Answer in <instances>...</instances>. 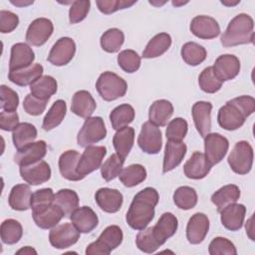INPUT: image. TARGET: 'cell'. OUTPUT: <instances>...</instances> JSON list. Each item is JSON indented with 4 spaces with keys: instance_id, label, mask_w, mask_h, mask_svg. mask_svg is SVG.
Segmentation results:
<instances>
[{
    "instance_id": "cell-36",
    "label": "cell",
    "mask_w": 255,
    "mask_h": 255,
    "mask_svg": "<svg viewBox=\"0 0 255 255\" xmlns=\"http://www.w3.org/2000/svg\"><path fill=\"white\" fill-rule=\"evenodd\" d=\"M54 203L61 208L65 217H71L72 213L79 207V196L73 189H60L55 194Z\"/></svg>"
},
{
    "instance_id": "cell-24",
    "label": "cell",
    "mask_w": 255,
    "mask_h": 255,
    "mask_svg": "<svg viewBox=\"0 0 255 255\" xmlns=\"http://www.w3.org/2000/svg\"><path fill=\"white\" fill-rule=\"evenodd\" d=\"M177 218L170 212L163 213L156 224L152 226V233L156 241L163 245L168 238L173 236L177 230Z\"/></svg>"
},
{
    "instance_id": "cell-29",
    "label": "cell",
    "mask_w": 255,
    "mask_h": 255,
    "mask_svg": "<svg viewBox=\"0 0 255 255\" xmlns=\"http://www.w3.org/2000/svg\"><path fill=\"white\" fill-rule=\"evenodd\" d=\"M245 118L230 104L226 103L218 111V125L226 130H235L241 128L245 123Z\"/></svg>"
},
{
    "instance_id": "cell-55",
    "label": "cell",
    "mask_w": 255,
    "mask_h": 255,
    "mask_svg": "<svg viewBox=\"0 0 255 255\" xmlns=\"http://www.w3.org/2000/svg\"><path fill=\"white\" fill-rule=\"evenodd\" d=\"M227 103L233 106L245 119L255 111V100L250 96H240L228 101Z\"/></svg>"
},
{
    "instance_id": "cell-48",
    "label": "cell",
    "mask_w": 255,
    "mask_h": 255,
    "mask_svg": "<svg viewBox=\"0 0 255 255\" xmlns=\"http://www.w3.org/2000/svg\"><path fill=\"white\" fill-rule=\"evenodd\" d=\"M136 247L144 253H153L161 245L156 241L152 233V227L144 228L140 230L135 238Z\"/></svg>"
},
{
    "instance_id": "cell-2",
    "label": "cell",
    "mask_w": 255,
    "mask_h": 255,
    "mask_svg": "<svg viewBox=\"0 0 255 255\" xmlns=\"http://www.w3.org/2000/svg\"><path fill=\"white\" fill-rule=\"evenodd\" d=\"M254 22L251 16L241 13L236 15L228 24L221 36L224 47H233L242 44H252L254 41Z\"/></svg>"
},
{
    "instance_id": "cell-15",
    "label": "cell",
    "mask_w": 255,
    "mask_h": 255,
    "mask_svg": "<svg viewBox=\"0 0 255 255\" xmlns=\"http://www.w3.org/2000/svg\"><path fill=\"white\" fill-rule=\"evenodd\" d=\"M209 230V219L204 213L193 214L186 226V238L191 244L201 243Z\"/></svg>"
},
{
    "instance_id": "cell-3",
    "label": "cell",
    "mask_w": 255,
    "mask_h": 255,
    "mask_svg": "<svg viewBox=\"0 0 255 255\" xmlns=\"http://www.w3.org/2000/svg\"><path fill=\"white\" fill-rule=\"evenodd\" d=\"M96 88L99 95L107 102L115 101L126 95L127 82L113 72H104L97 80Z\"/></svg>"
},
{
    "instance_id": "cell-16",
    "label": "cell",
    "mask_w": 255,
    "mask_h": 255,
    "mask_svg": "<svg viewBox=\"0 0 255 255\" xmlns=\"http://www.w3.org/2000/svg\"><path fill=\"white\" fill-rule=\"evenodd\" d=\"M211 110L212 105L209 102L199 101L192 106L194 126L202 137H205L211 129Z\"/></svg>"
},
{
    "instance_id": "cell-9",
    "label": "cell",
    "mask_w": 255,
    "mask_h": 255,
    "mask_svg": "<svg viewBox=\"0 0 255 255\" xmlns=\"http://www.w3.org/2000/svg\"><path fill=\"white\" fill-rule=\"evenodd\" d=\"M107 153V148L103 145L87 146L78 162L77 171L84 178L86 175L100 168Z\"/></svg>"
},
{
    "instance_id": "cell-32",
    "label": "cell",
    "mask_w": 255,
    "mask_h": 255,
    "mask_svg": "<svg viewBox=\"0 0 255 255\" xmlns=\"http://www.w3.org/2000/svg\"><path fill=\"white\" fill-rule=\"evenodd\" d=\"M32 192L27 184H16L12 187L8 202L12 209L18 211H24L31 207Z\"/></svg>"
},
{
    "instance_id": "cell-25",
    "label": "cell",
    "mask_w": 255,
    "mask_h": 255,
    "mask_svg": "<svg viewBox=\"0 0 255 255\" xmlns=\"http://www.w3.org/2000/svg\"><path fill=\"white\" fill-rule=\"evenodd\" d=\"M46 153L47 143L44 140H38L29 144L24 149L17 151V153L14 156V159L19 166L29 165L39 160H42Z\"/></svg>"
},
{
    "instance_id": "cell-51",
    "label": "cell",
    "mask_w": 255,
    "mask_h": 255,
    "mask_svg": "<svg viewBox=\"0 0 255 255\" xmlns=\"http://www.w3.org/2000/svg\"><path fill=\"white\" fill-rule=\"evenodd\" d=\"M55 193L52 188H42L32 193L31 208L32 212L39 211L54 203Z\"/></svg>"
},
{
    "instance_id": "cell-14",
    "label": "cell",
    "mask_w": 255,
    "mask_h": 255,
    "mask_svg": "<svg viewBox=\"0 0 255 255\" xmlns=\"http://www.w3.org/2000/svg\"><path fill=\"white\" fill-rule=\"evenodd\" d=\"M20 175L30 185H39L51 177L50 165L45 160H39L29 165L20 166Z\"/></svg>"
},
{
    "instance_id": "cell-1",
    "label": "cell",
    "mask_w": 255,
    "mask_h": 255,
    "mask_svg": "<svg viewBox=\"0 0 255 255\" xmlns=\"http://www.w3.org/2000/svg\"><path fill=\"white\" fill-rule=\"evenodd\" d=\"M158 200V192L152 187H145L136 193L126 216L128 226L134 230L144 229L154 217V207Z\"/></svg>"
},
{
    "instance_id": "cell-50",
    "label": "cell",
    "mask_w": 255,
    "mask_h": 255,
    "mask_svg": "<svg viewBox=\"0 0 255 255\" xmlns=\"http://www.w3.org/2000/svg\"><path fill=\"white\" fill-rule=\"evenodd\" d=\"M188 125L187 122L182 118H175L171 120L166 128L165 135L167 140L182 141L187 133Z\"/></svg>"
},
{
    "instance_id": "cell-21",
    "label": "cell",
    "mask_w": 255,
    "mask_h": 255,
    "mask_svg": "<svg viewBox=\"0 0 255 255\" xmlns=\"http://www.w3.org/2000/svg\"><path fill=\"white\" fill-rule=\"evenodd\" d=\"M211 166L212 165L207 160L204 153L195 151L185 162L183 170L186 177L191 179H201L209 173Z\"/></svg>"
},
{
    "instance_id": "cell-30",
    "label": "cell",
    "mask_w": 255,
    "mask_h": 255,
    "mask_svg": "<svg viewBox=\"0 0 255 255\" xmlns=\"http://www.w3.org/2000/svg\"><path fill=\"white\" fill-rule=\"evenodd\" d=\"M43 71L44 69L42 65L33 64L27 68L9 72L8 79L10 82L17 86L26 87L28 85H32L36 80L42 77Z\"/></svg>"
},
{
    "instance_id": "cell-33",
    "label": "cell",
    "mask_w": 255,
    "mask_h": 255,
    "mask_svg": "<svg viewBox=\"0 0 255 255\" xmlns=\"http://www.w3.org/2000/svg\"><path fill=\"white\" fill-rule=\"evenodd\" d=\"M37 137L36 128L29 123H20L13 130L12 139L17 151L24 149L29 144L33 143Z\"/></svg>"
},
{
    "instance_id": "cell-42",
    "label": "cell",
    "mask_w": 255,
    "mask_h": 255,
    "mask_svg": "<svg viewBox=\"0 0 255 255\" xmlns=\"http://www.w3.org/2000/svg\"><path fill=\"white\" fill-rule=\"evenodd\" d=\"M0 233L2 242L11 245L17 243L21 239L23 228L19 221L15 219H6L1 223Z\"/></svg>"
},
{
    "instance_id": "cell-6",
    "label": "cell",
    "mask_w": 255,
    "mask_h": 255,
    "mask_svg": "<svg viewBox=\"0 0 255 255\" xmlns=\"http://www.w3.org/2000/svg\"><path fill=\"white\" fill-rule=\"evenodd\" d=\"M106 135L107 129L104 120L101 117H90L86 119L81 128L77 136V142L80 146L87 147L101 141Z\"/></svg>"
},
{
    "instance_id": "cell-63",
    "label": "cell",
    "mask_w": 255,
    "mask_h": 255,
    "mask_svg": "<svg viewBox=\"0 0 255 255\" xmlns=\"http://www.w3.org/2000/svg\"><path fill=\"white\" fill-rule=\"evenodd\" d=\"M240 1H235V2H226V1H221V3L223 5H226V6H234L236 4H238Z\"/></svg>"
},
{
    "instance_id": "cell-7",
    "label": "cell",
    "mask_w": 255,
    "mask_h": 255,
    "mask_svg": "<svg viewBox=\"0 0 255 255\" xmlns=\"http://www.w3.org/2000/svg\"><path fill=\"white\" fill-rule=\"evenodd\" d=\"M80 233L73 223L56 225L49 233V241L54 248L65 249L78 242Z\"/></svg>"
},
{
    "instance_id": "cell-4",
    "label": "cell",
    "mask_w": 255,
    "mask_h": 255,
    "mask_svg": "<svg viewBox=\"0 0 255 255\" xmlns=\"http://www.w3.org/2000/svg\"><path fill=\"white\" fill-rule=\"evenodd\" d=\"M123 231L118 225L108 226L98 237V239L88 245L87 255L110 254L114 249L119 247L123 242Z\"/></svg>"
},
{
    "instance_id": "cell-35",
    "label": "cell",
    "mask_w": 255,
    "mask_h": 255,
    "mask_svg": "<svg viewBox=\"0 0 255 255\" xmlns=\"http://www.w3.org/2000/svg\"><path fill=\"white\" fill-rule=\"evenodd\" d=\"M240 197V189L235 184H227L219 188L211 195V201L220 212L224 207L235 203Z\"/></svg>"
},
{
    "instance_id": "cell-52",
    "label": "cell",
    "mask_w": 255,
    "mask_h": 255,
    "mask_svg": "<svg viewBox=\"0 0 255 255\" xmlns=\"http://www.w3.org/2000/svg\"><path fill=\"white\" fill-rule=\"evenodd\" d=\"M210 255H236L235 245L224 237H215L208 246Z\"/></svg>"
},
{
    "instance_id": "cell-61",
    "label": "cell",
    "mask_w": 255,
    "mask_h": 255,
    "mask_svg": "<svg viewBox=\"0 0 255 255\" xmlns=\"http://www.w3.org/2000/svg\"><path fill=\"white\" fill-rule=\"evenodd\" d=\"M16 254H28V255H31V254H37V251L34 248L30 247V246H25L24 248L19 249L16 252Z\"/></svg>"
},
{
    "instance_id": "cell-62",
    "label": "cell",
    "mask_w": 255,
    "mask_h": 255,
    "mask_svg": "<svg viewBox=\"0 0 255 255\" xmlns=\"http://www.w3.org/2000/svg\"><path fill=\"white\" fill-rule=\"evenodd\" d=\"M13 5L15 6H18V7H24V6H28V5H31L34 3V1H23V0H16V1H13L11 0L10 1Z\"/></svg>"
},
{
    "instance_id": "cell-56",
    "label": "cell",
    "mask_w": 255,
    "mask_h": 255,
    "mask_svg": "<svg viewBox=\"0 0 255 255\" xmlns=\"http://www.w3.org/2000/svg\"><path fill=\"white\" fill-rule=\"evenodd\" d=\"M136 1H125V0H98L96 2L99 10L104 14H112L118 10L126 9L133 4H135Z\"/></svg>"
},
{
    "instance_id": "cell-46",
    "label": "cell",
    "mask_w": 255,
    "mask_h": 255,
    "mask_svg": "<svg viewBox=\"0 0 255 255\" xmlns=\"http://www.w3.org/2000/svg\"><path fill=\"white\" fill-rule=\"evenodd\" d=\"M222 81L216 76L212 67L205 68L198 77V85L200 89L207 94H214L222 87Z\"/></svg>"
},
{
    "instance_id": "cell-41",
    "label": "cell",
    "mask_w": 255,
    "mask_h": 255,
    "mask_svg": "<svg viewBox=\"0 0 255 255\" xmlns=\"http://www.w3.org/2000/svg\"><path fill=\"white\" fill-rule=\"evenodd\" d=\"M119 177L125 186L133 187L145 179L146 170L141 164H130L122 170Z\"/></svg>"
},
{
    "instance_id": "cell-43",
    "label": "cell",
    "mask_w": 255,
    "mask_h": 255,
    "mask_svg": "<svg viewBox=\"0 0 255 255\" xmlns=\"http://www.w3.org/2000/svg\"><path fill=\"white\" fill-rule=\"evenodd\" d=\"M183 61L190 66H197L206 59V50L194 42H187L181 48Z\"/></svg>"
},
{
    "instance_id": "cell-64",
    "label": "cell",
    "mask_w": 255,
    "mask_h": 255,
    "mask_svg": "<svg viewBox=\"0 0 255 255\" xmlns=\"http://www.w3.org/2000/svg\"><path fill=\"white\" fill-rule=\"evenodd\" d=\"M185 3H187V2H180V3H177L176 1H173V2H172V4H173L174 6H179V5H183V4H185Z\"/></svg>"
},
{
    "instance_id": "cell-39",
    "label": "cell",
    "mask_w": 255,
    "mask_h": 255,
    "mask_svg": "<svg viewBox=\"0 0 255 255\" xmlns=\"http://www.w3.org/2000/svg\"><path fill=\"white\" fill-rule=\"evenodd\" d=\"M134 110L128 104H123L116 107L110 114V121L114 129L118 130L128 127L134 119Z\"/></svg>"
},
{
    "instance_id": "cell-8",
    "label": "cell",
    "mask_w": 255,
    "mask_h": 255,
    "mask_svg": "<svg viewBox=\"0 0 255 255\" xmlns=\"http://www.w3.org/2000/svg\"><path fill=\"white\" fill-rule=\"evenodd\" d=\"M137 143L140 149L145 153H158L162 145L160 129L150 122H145L141 126V129L137 137Z\"/></svg>"
},
{
    "instance_id": "cell-53",
    "label": "cell",
    "mask_w": 255,
    "mask_h": 255,
    "mask_svg": "<svg viewBox=\"0 0 255 255\" xmlns=\"http://www.w3.org/2000/svg\"><path fill=\"white\" fill-rule=\"evenodd\" d=\"M1 109L5 112H16L19 105L18 94L11 88L2 85L0 87Z\"/></svg>"
},
{
    "instance_id": "cell-59",
    "label": "cell",
    "mask_w": 255,
    "mask_h": 255,
    "mask_svg": "<svg viewBox=\"0 0 255 255\" xmlns=\"http://www.w3.org/2000/svg\"><path fill=\"white\" fill-rule=\"evenodd\" d=\"M19 116L16 112H5L0 113V128L3 130L11 131L14 130L19 125Z\"/></svg>"
},
{
    "instance_id": "cell-5",
    "label": "cell",
    "mask_w": 255,
    "mask_h": 255,
    "mask_svg": "<svg viewBox=\"0 0 255 255\" xmlns=\"http://www.w3.org/2000/svg\"><path fill=\"white\" fill-rule=\"evenodd\" d=\"M231 169L238 174H247L253 164V148L246 140L235 143L227 158Z\"/></svg>"
},
{
    "instance_id": "cell-58",
    "label": "cell",
    "mask_w": 255,
    "mask_h": 255,
    "mask_svg": "<svg viewBox=\"0 0 255 255\" xmlns=\"http://www.w3.org/2000/svg\"><path fill=\"white\" fill-rule=\"evenodd\" d=\"M19 24V18L18 16L11 12V11H6V10H1L0 11V32L5 34V33H10L13 30L16 29V27Z\"/></svg>"
},
{
    "instance_id": "cell-45",
    "label": "cell",
    "mask_w": 255,
    "mask_h": 255,
    "mask_svg": "<svg viewBox=\"0 0 255 255\" xmlns=\"http://www.w3.org/2000/svg\"><path fill=\"white\" fill-rule=\"evenodd\" d=\"M173 202L180 209H191L197 203V193L190 186H180L173 193Z\"/></svg>"
},
{
    "instance_id": "cell-12",
    "label": "cell",
    "mask_w": 255,
    "mask_h": 255,
    "mask_svg": "<svg viewBox=\"0 0 255 255\" xmlns=\"http://www.w3.org/2000/svg\"><path fill=\"white\" fill-rule=\"evenodd\" d=\"M54 26L47 18H37L31 22L26 32V41L32 46H42L51 37Z\"/></svg>"
},
{
    "instance_id": "cell-11",
    "label": "cell",
    "mask_w": 255,
    "mask_h": 255,
    "mask_svg": "<svg viewBox=\"0 0 255 255\" xmlns=\"http://www.w3.org/2000/svg\"><path fill=\"white\" fill-rule=\"evenodd\" d=\"M76 53V44L70 37L60 38L52 47L47 60L54 66L69 64Z\"/></svg>"
},
{
    "instance_id": "cell-23",
    "label": "cell",
    "mask_w": 255,
    "mask_h": 255,
    "mask_svg": "<svg viewBox=\"0 0 255 255\" xmlns=\"http://www.w3.org/2000/svg\"><path fill=\"white\" fill-rule=\"evenodd\" d=\"M186 150H187V146L184 142L167 140L165 144L163 165H162L163 173L168 172L174 169L176 166H178L182 161L183 157L185 156Z\"/></svg>"
},
{
    "instance_id": "cell-27",
    "label": "cell",
    "mask_w": 255,
    "mask_h": 255,
    "mask_svg": "<svg viewBox=\"0 0 255 255\" xmlns=\"http://www.w3.org/2000/svg\"><path fill=\"white\" fill-rule=\"evenodd\" d=\"M32 216L36 225L42 229H50L58 225L63 217H65L61 208L55 203L39 210L32 212Z\"/></svg>"
},
{
    "instance_id": "cell-28",
    "label": "cell",
    "mask_w": 255,
    "mask_h": 255,
    "mask_svg": "<svg viewBox=\"0 0 255 255\" xmlns=\"http://www.w3.org/2000/svg\"><path fill=\"white\" fill-rule=\"evenodd\" d=\"M97 108L96 101L88 91H78L72 98L71 111L75 115L88 119L90 118Z\"/></svg>"
},
{
    "instance_id": "cell-10",
    "label": "cell",
    "mask_w": 255,
    "mask_h": 255,
    "mask_svg": "<svg viewBox=\"0 0 255 255\" xmlns=\"http://www.w3.org/2000/svg\"><path fill=\"white\" fill-rule=\"evenodd\" d=\"M229 147L228 139L220 133H208L204 137V155L211 165L220 162L226 155Z\"/></svg>"
},
{
    "instance_id": "cell-17",
    "label": "cell",
    "mask_w": 255,
    "mask_h": 255,
    "mask_svg": "<svg viewBox=\"0 0 255 255\" xmlns=\"http://www.w3.org/2000/svg\"><path fill=\"white\" fill-rule=\"evenodd\" d=\"M213 70L216 76L222 81H229L234 79L240 72V61L239 59L230 54L219 56L213 65Z\"/></svg>"
},
{
    "instance_id": "cell-20",
    "label": "cell",
    "mask_w": 255,
    "mask_h": 255,
    "mask_svg": "<svg viewBox=\"0 0 255 255\" xmlns=\"http://www.w3.org/2000/svg\"><path fill=\"white\" fill-rule=\"evenodd\" d=\"M246 207L243 204L231 203L220 211L221 223L226 229L237 231L243 225Z\"/></svg>"
},
{
    "instance_id": "cell-37",
    "label": "cell",
    "mask_w": 255,
    "mask_h": 255,
    "mask_svg": "<svg viewBox=\"0 0 255 255\" xmlns=\"http://www.w3.org/2000/svg\"><path fill=\"white\" fill-rule=\"evenodd\" d=\"M171 45V37L167 33H159L155 35L142 52V57L145 59L156 58L164 54Z\"/></svg>"
},
{
    "instance_id": "cell-47",
    "label": "cell",
    "mask_w": 255,
    "mask_h": 255,
    "mask_svg": "<svg viewBox=\"0 0 255 255\" xmlns=\"http://www.w3.org/2000/svg\"><path fill=\"white\" fill-rule=\"evenodd\" d=\"M125 162V158L121 157L118 153L112 154L102 165H101V173L103 178L106 181H111L115 179L123 170V165Z\"/></svg>"
},
{
    "instance_id": "cell-49",
    "label": "cell",
    "mask_w": 255,
    "mask_h": 255,
    "mask_svg": "<svg viewBox=\"0 0 255 255\" xmlns=\"http://www.w3.org/2000/svg\"><path fill=\"white\" fill-rule=\"evenodd\" d=\"M118 64L127 73H134L140 67V57L133 50H124L118 56Z\"/></svg>"
},
{
    "instance_id": "cell-60",
    "label": "cell",
    "mask_w": 255,
    "mask_h": 255,
    "mask_svg": "<svg viewBox=\"0 0 255 255\" xmlns=\"http://www.w3.org/2000/svg\"><path fill=\"white\" fill-rule=\"evenodd\" d=\"M253 219H254V214L247 220L246 222V233L248 235V237L251 239V240H254V223H253Z\"/></svg>"
},
{
    "instance_id": "cell-57",
    "label": "cell",
    "mask_w": 255,
    "mask_h": 255,
    "mask_svg": "<svg viewBox=\"0 0 255 255\" xmlns=\"http://www.w3.org/2000/svg\"><path fill=\"white\" fill-rule=\"evenodd\" d=\"M47 103V100H41L32 94H29L24 99L23 108L27 114L31 116H39L45 111Z\"/></svg>"
},
{
    "instance_id": "cell-54",
    "label": "cell",
    "mask_w": 255,
    "mask_h": 255,
    "mask_svg": "<svg viewBox=\"0 0 255 255\" xmlns=\"http://www.w3.org/2000/svg\"><path fill=\"white\" fill-rule=\"evenodd\" d=\"M91 2L89 0H83V1H74L72 2V5L69 10V20L71 24H76L81 21H83L89 11H90Z\"/></svg>"
},
{
    "instance_id": "cell-18",
    "label": "cell",
    "mask_w": 255,
    "mask_h": 255,
    "mask_svg": "<svg viewBox=\"0 0 255 255\" xmlns=\"http://www.w3.org/2000/svg\"><path fill=\"white\" fill-rule=\"evenodd\" d=\"M95 199L102 210L108 213H116L121 209L124 197L118 189L103 187L96 192Z\"/></svg>"
},
{
    "instance_id": "cell-19",
    "label": "cell",
    "mask_w": 255,
    "mask_h": 255,
    "mask_svg": "<svg viewBox=\"0 0 255 255\" xmlns=\"http://www.w3.org/2000/svg\"><path fill=\"white\" fill-rule=\"evenodd\" d=\"M35 54L32 48L26 43H16L11 48L9 61V72L21 70L32 65Z\"/></svg>"
},
{
    "instance_id": "cell-34",
    "label": "cell",
    "mask_w": 255,
    "mask_h": 255,
    "mask_svg": "<svg viewBox=\"0 0 255 255\" xmlns=\"http://www.w3.org/2000/svg\"><path fill=\"white\" fill-rule=\"evenodd\" d=\"M134 141V129L130 127H125L118 129L113 137V144L117 153L126 158L132 148Z\"/></svg>"
},
{
    "instance_id": "cell-44",
    "label": "cell",
    "mask_w": 255,
    "mask_h": 255,
    "mask_svg": "<svg viewBox=\"0 0 255 255\" xmlns=\"http://www.w3.org/2000/svg\"><path fill=\"white\" fill-rule=\"evenodd\" d=\"M125 41L124 33L118 28L107 30L101 37V47L108 53H116L123 46Z\"/></svg>"
},
{
    "instance_id": "cell-38",
    "label": "cell",
    "mask_w": 255,
    "mask_h": 255,
    "mask_svg": "<svg viewBox=\"0 0 255 255\" xmlns=\"http://www.w3.org/2000/svg\"><path fill=\"white\" fill-rule=\"evenodd\" d=\"M57 81L51 76H42L30 85V91L33 96L41 100L49 99L57 92Z\"/></svg>"
},
{
    "instance_id": "cell-31",
    "label": "cell",
    "mask_w": 255,
    "mask_h": 255,
    "mask_svg": "<svg viewBox=\"0 0 255 255\" xmlns=\"http://www.w3.org/2000/svg\"><path fill=\"white\" fill-rule=\"evenodd\" d=\"M173 114V106L167 100H157L151 104L148 119L156 127H164Z\"/></svg>"
},
{
    "instance_id": "cell-22",
    "label": "cell",
    "mask_w": 255,
    "mask_h": 255,
    "mask_svg": "<svg viewBox=\"0 0 255 255\" xmlns=\"http://www.w3.org/2000/svg\"><path fill=\"white\" fill-rule=\"evenodd\" d=\"M71 221L81 233H90L99 223L96 212L89 206L78 207L71 215Z\"/></svg>"
},
{
    "instance_id": "cell-26",
    "label": "cell",
    "mask_w": 255,
    "mask_h": 255,
    "mask_svg": "<svg viewBox=\"0 0 255 255\" xmlns=\"http://www.w3.org/2000/svg\"><path fill=\"white\" fill-rule=\"evenodd\" d=\"M81 154L74 149L64 151L59 158V170L61 175L71 181H78L83 177L78 173L77 166Z\"/></svg>"
},
{
    "instance_id": "cell-13",
    "label": "cell",
    "mask_w": 255,
    "mask_h": 255,
    "mask_svg": "<svg viewBox=\"0 0 255 255\" xmlns=\"http://www.w3.org/2000/svg\"><path fill=\"white\" fill-rule=\"evenodd\" d=\"M191 33L199 39H213L220 34V27L217 21L206 15L195 16L190 22Z\"/></svg>"
},
{
    "instance_id": "cell-40",
    "label": "cell",
    "mask_w": 255,
    "mask_h": 255,
    "mask_svg": "<svg viewBox=\"0 0 255 255\" xmlns=\"http://www.w3.org/2000/svg\"><path fill=\"white\" fill-rule=\"evenodd\" d=\"M66 112H67V106L65 101L57 100L52 105V107L50 108V110L48 111V113L46 114L43 120V124H42L43 129L51 130L56 127H58L63 122L66 116Z\"/></svg>"
}]
</instances>
